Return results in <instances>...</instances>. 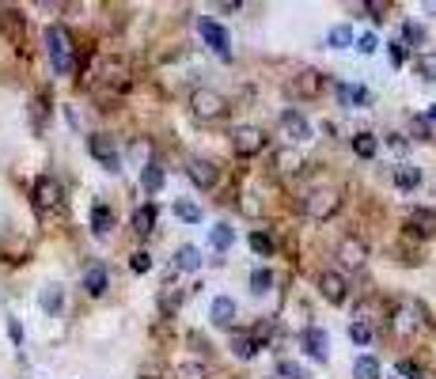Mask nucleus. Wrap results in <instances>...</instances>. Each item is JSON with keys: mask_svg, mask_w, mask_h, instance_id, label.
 I'll use <instances>...</instances> for the list:
<instances>
[{"mask_svg": "<svg viewBox=\"0 0 436 379\" xmlns=\"http://www.w3.org/2000/svg\"><path fill=\"white\" fill-rule=\"evenodd\" d=\"M46 53H50V64H53L58 76H72V69H76V50H72L69 27H61V23L46 27Z\"/></svg>", "mask_w": 436, "mask_h": 379, "instance_id": "obj_1", "label": "nucleus"}, {"mask_svg": "<svg viewBox=\"0 0 436 379\" xmlns=\"http://www.w3.org/2000/svg\"><path fill=\"white\" fill-rule=\"evenodd\" d=\"M232 103L224 99L220 91H213V87H198V91L190 95V110L193 118H201V122H220L224 114H228Z\"/></svg>", "mask_w": 436, "mask_h": 379, "instance_id": "obj_2", "label": "nucleus"}, {"mask_svg": "<svg viewBox=\"0 0 436 379\" xmlns=\"http://www.w3.org/2000/svg\"><path fill=\"white\" fill-rule=\"evenodd\" d=\"M262 148H265V133H262L258 125H239V129H232V152H236L239 159L258 156Z\"/></svg>", "mask_w": 436, "mask_h": 379, "instance_id": "obj_3", "label": "nucleus"}, {"mask_svg": "<svg viewBox=\"0 0 436 379\" xmlns=\"http://www.w3.org/2000/svg\"><path fill=\"white\" fill-rule=\"evenodd\" d=\"M338 209H342V197H338L334 190H311L308 197H304V213H308L311 220H330Z\"/></svg>", "mask_w": 436, "mask_h": 379, "instance_id": "obj_4", "label": "nucleus"}, {"mask_svg": "<svg viewBox=\"0 0 436 379\" xmlns=\"http://www.w3.org/2000/svg\"><path fill=\"white\" fill-rule=\"evenodd\" d=\"M87 152H91V156L99 159V164L107 167L110 175H118V171H122V156H118L114 141H110L107 133H95V136H87Z\"/></svg>", "mask_w": 436, "mask_h": 379, "instance_id": "obj_5", "label": "nucleus"}, {"mask_svg": "<svg viewBox=\"0 0 436 379\" xmlns=\"http://www.w3.org/2000/svg\"><path fill=\"white\" fill-rule=\"evenodd\" d=\"M198 30H201V38L213 46L216 58H220V61H232V35L220 27V23H216V19H198Z\"/></svg>", "mask_w": 436, "mask_h": 379, "instance_id": "obj_6", "label": "nucleus"}, {"mask_svg": "<svg viewBox=\"0 0 436 379\" xmlns=\"http://www.w3.org/2000/svg\"><path fill=\"white\" fill-rule=\"evenodd\" d=\"M35 205L46 209V213H58V209L64 205V190L58 179H50V175H42V179L35 182Z\"/></svg>", "mask_w": 436, "mask_h": 379, "instance_id": "obj_7", "label": "nucleus"}, {"mask_svg": "<svg viewBox=\"0 0 436 379\" xmlns=\"http://www.w3.org/2000/svg\"><path fill=\"white\" fill-rule=\"evenodd\" d=\"M319 292H322V300L326 303H345V296H349V281L342 277L338 270H322L319 273Z\"/></svg>", "mask_w": 436, "mask_h": 379, "instance_id": "obj_8", "label": "nucleus"}, {"mask_svg": "<svg viewBox=\"0 0 436 379\" xmlns=\"http://www.w3.org/2000/svg\"><path fill=\"white\" fill-rule=\"evenodd\" d=\"M186 175H190L193 186H201V190H213L216 179H220V171H216L213 159H201V156H193L190 164H186Z\"/></svg>", "mask_w": 436, "mask_h": 379, "instance_id": "obj_9", "label": "nucleus"}, {"mask_svg": "<svg viewBox=\"0 0 436 379\" xmlns=\"http://www.w3.org/2000/svg\"><path fill=\"white\" fill-rule=\"evenodd\" d=\"M406 228H410V236H421V239H429L436 236V213L433 209H410V216H406Z\"/></svg>", "mask_w": 436, "mask_h": 379, "instance_id": "obj_10", "label": "nucleus"}, {"mask_svg": "<svg viewBox=\"0 0 436 379\" xmlns=\"http://www.w3.org/2000/svg\"><path fill=\"white\" fill-rule=\"evenodd\" d=\"M304 353L315 360H326V353H330V337H326V330H319V326H308L304 330Z\"/></svg>", "mask_w": 436, "mask_h": 379, "instance_id": "obj_11", "label": "nucleus"}, {"mask_svg": "<svg viewBox=\"0 0 436 379\" xmlns=\"http://www.w3.org/2000/svg\"><path fill=\"white\" fill-rule=\"evenodd\" d=\"M209 319H213V326L232 330V322H236V300L232 296H216L213 308H209Z\"/></svg>", "mask_w": 436, "mask_h": 379, "instance_id": "obj_12", "label": "nucleus"}, {"mask_svg": "<svg viewBox=\"0 0 436 379\" xmlns=\"http://www.w3.org/2000/svg\"><path fill=\"white\" fill-rule=\"evenodd\" d=\"M281 129H285L293 141H311V125L300 110H285V114H281Z\"/></svg>", "mask_w": 436, "mask_h": 379, "instance_id": "obj_13", "label": "nucleus"}, {"mask_svg": "<svg viewBox=\"0 0 436 379\" xmlns=\"http://www.w3.org/2000/svg\"><path fill=\"white\" fill-rule=\"evenodd\" d=\"M107 285H110L107 265H103V262H91V265H87V273H84V288H87V296H103V292H107Z\"/></svg>", "mask_w": 436, "mask_h": 379, "instance_id": "obj_14", "label": "nucleus"}, {"mask_svg": "<svg viewBox=\"0 0 436 379\" xmlns=\"http://www.w3.org/2000/svg\"><path fill=\"white\" fill-rule=\"evenodd\" d=\"M273 164H277L281 175H300L304 171V156H300V152H293V148H277Z\"/></svg>", "mask_w": 436, "mask_h": 379, "instance_id": "obj_15", "label": "nucleus"}, {"mask_svg": "<svg viewBox=\"0 0 436 379\" xmlns=\"http://www.w3.org/2000/svg\"><path fill=\"white\" fill-rule=\"evenodd\" d=\"M338 258H342L345 265H353V270H357V265H365L368 247L360 243V239H345V243H342V251H338Z\"/></svg>", "mask_w": 436, "mask_h": 379, "instance_id": "obj_16", "label": "nucleus"}, {"mask_svg": "<svg viewBox=\"0 0 436 379\" xmlns=\"http://www.w3.org/2000/svg\"><path fill=\"white\" fill-rule=\"evenodd\" d=\"M258 349H262V345H258L254 334H232V353H236L239 360H254Z\"/></svg>", "mask_w": 436, "mask_h": 379, "instance_id": "obj_17", "label": "nucleus"}, {"mask_svg": "<svg viewBox=\"0 0 436 379\" xmlns=\"http://www.w3.org/2000/svg\"><path fill=\"white\" fill-rule=\"evenodd\" d=\"M133 231L137 236H152L156 231V205H141L133 213Z\"/></svg>", "mask_w": 436, "mask_h": 379, "instance_id": "obj_18", "label": "nucleus"}, {"mask_svg": "<svg viewBox=\"0 0 436 379\" xmlns=\"http://www.w3.org/2000/svg\"><path fill=\"white\" fill-rule=\"evenodd\" d=\"M394 186H399V190H417V186H421V171H417V167H410V164H399V167H394Z\"/></svg>", "mask_w": 436, "mask_h": 379, "instance_id": "obj_19", "label": "nucleus"}, {"mask_svg": "<svg viewBox=\"0 0 436 379\" xmlns=\"http://www.w3.org/2000/svg\"><path fill=\"white\" fill-rule=\"evenodd\" d=\"M110 228H114V209H110V205H95L91 209V231H95V236H107Z\"/></svg>", "mask_w": 436, "mask_h": 379, "instance_id": "obj_20", "label": "nucleus"}, {"mask_svg": "<svg viewBox=\"0 0 436 379\" xmlns=\"http://www.w3.org/2000/svg\"><path fill=\"white\" fill-rule=\"evenodd\" d=\"M379 376H383V368H379L376 357H368V353H365V357L353 360V379H379Z\"/></svg>", "mask_w": 436, "mask_h": 379, "instance_id": "obj_21", "label": "nucleus"}, {"mask_svg": "<svg viewBox=\"0 0 436 379\" xmlns=\"http://www.w3.org/2000/svg\"><path fill=\"white\" fill-rule=\"evenodd\" d=\"M38 303H42V311H46V315H58V311H61V303H64L61 285H46V288H42V296H38Z\"/></svg>", "mask_w": 436, "mask_h": 379, "instance_id": "obj_22", "label": "nucleus"}, {"mask_svg": "<svg viewBox=\"0 0 436 379\" xmlns=\"http://www.w3.org/2000/svg\"><path fill=\"white\" fill-rule=\"evenodd\" d=\"M353 152H357L360 159H376V152H379V141L372 133H353Z\"/></svg>", "mask_w": 436, "mask_h": 379, "instance_id": "obj_23", "label": "nucleus"}, {"mask_svg": "<svg viewBox=\"0 0 436 379\" xmlns=\"http://www.w3.org/2000/svg\"><path fill=\"white\" fill-rule=\"evenodd\" d=\"M232 243H236V231H232L228 224H216V228L209 231V247H213V251H228Z\"/></svg>", "mask_w": 436, "mask_h": 379, "instance_id": "obj_24", "label": "nucleus"}, {"mask_svg": "<svg viewBox=\"0 0 436 379\" xmlns=\"http://www.w3.org/2000/svg\"><path fill=\"white\" fill-rule=\"evenodd\" d=\"M175 265H179V270H201V251H198V247H179V254H175Z\"/></svg>", "mask_w": 436, "mask_h": 379, "instance_id": "obj_25", "label": "nucleus"}, {"mask_svg": "<svg viewBox=\"0 0 436 379\" xmlns=\"http://www.w3.org/2000/svg\"><path fill=\"white\" fill-rule=\"evenodd\" d=\"M141 186L148 190V193H156L159 186H164V167H159V164H148V167H141Z\"/></svg>", "mask_w": 436, "mask_h": 379, "instance_id": "obj_26", "label": "nucleus"}, {"mask_svg": "<svg viewBox=\"0 0 436 379\" xmlns=\"http://www.w3.org/2000/svg\"><path fill=\"white\" fill-rule=\"evenodd\" d=\"M175 216H179L182 224H201V205H193V201L179 197V201H175Z\"/></svg>", "mask_w": 436, "mask_h": 379, "instance_id": "obj_27", "label": "nucleus"}, {"mask_svg": "<svg viewBox=\"0 0 436 379\" xmlns=\"http://www.w3.org/2000/svg\"><path fill=\"white\" fill-rule=\"evenodd\" d=\"M338 99L345 107H360V103H368V91L365 87H353V84H338Z\"/></svg>", "mask_w": 436, "mask_h": 379, "instance_id": "obj_28", "label": "nucleus"}, {"mask_svg": "<svg viewBox=\"0 0 436 379\" xmlns=\"http://www.w3.org/2000/svg\"><path fill=\"white\" fill-rule=\"evenodd\" d=\"M270 288H273V273L265 270V265H258V270L250 273V292H254V296H265Z\"/></svg>", "mask_w": 436, "mask_h": 379, "instance_id": "obj_29", "label": "nucleus"}, {"mask_svg": "<svg viewBox=\"0 0 436 379\" xmlns=\"http://www.w3.org/2000/svg\"><path fill=\"white\" fill-rule=\"evenodd\" d=\"M417 76L429 80V84H436V53H433V50L417 53Z\"/></svg>", "mask_w": 436, "mask_h": 379, "instance_id": "obj_30", "label": "nucleus"}, {"mask_svg": "<svg viewBox=\"0 0 436 379\" xmlns=\"http://www.w3.org/2000/svg\"><path fill=\"white\" fill-rule=\"evenodd\" d=\"M326 46H334V50H349V46H353V27H345V23H342V27H334L326 35Z\"/></svg>", "mask_w": 436, "mask_h": 379, "instance_id": "obj_31", "label": "nucleus"}, {"mask_svg": "<svg viewBox=\"0 0 436 379\" xmlns=\"http://www.w3.org/2000/svg\"><path fill=\"white\" fill-rule=\"evenodd\" d=\"M175 379H209V372H205L201 360H186V364L175 368Z\"/></svg>", "mask_w": 436, "mask_h": 379, "instance_id": "obj_32", "label": "nucleus"}, {"mask_svg": "<svg viewBox=\"0 0 436 379\" xmlns=\"http://www.w3.org/2000/svg\"><path fill=\"white\" fill-rule=\"evenodd\" d=\"M349 337H353V342H357V345H372V326H368V322L365 319H353V326H349Z\"/></svg>", "mask_w": 436, "mask_h": 379, "instance_id": "obj_33", "label": "nucleus"}, {"mask_svg": "<svg viewBox=\"0 0 436 379\" xmlns=\"http://www.w3.org/2000/svg\"><path fill=\"white\" fill-rule=\"evenodd\" d=\"M250 251L262 254V258H270L273 254V239L265 236V231H250Z\"/></svg>", "mask_w": 436, "mask_h": 379, "instance_id": "obj_34", "label": "nucleus"}, {"mask_svg": "<svg viewBox=\"0 0 436 379\" xmlns=\"http://www.w3.org/2000/svg\"><path fill=\"white\" fill-rule=\"evenodd\" d=\"M277 379H311L304 372V364H296V360H281L277 364Z\"/></svg>", "mask_w": 436, "mask_h": 379, "instance_id": "obj_35", "label": "nucleus"}, {"mask_svg": "<svg viewBox=\"0 0 436 379\" xmlns=\"http://www.w3.org/2000/svg\"><path fill=\"white\" fill-rule=\"evenodd\" d=\"M402 46H417V42H425V27H417V23H406L402 27V38H399Z\"/></svg>", "mask_w": 436, "mask_h": 379, "instance_id": "obj_36", "label": "nucleus"}, {"mask_svg": "<svg viewBox=\"0 0 436 379\" xmlns=\"http://www.w3.org/2000/svg\"><path fill=\"white\" fill-rule=\"evenodd\" d=\"M399 376L402 379H429V376H425V368L414 364V360H399Z\"/></svg>", "mask_w": 436, "mask_h": 379, "instance_id": "obj_37", "label": "nucleus"}, {"mask_svg": "<svg viewBox=\"0 0 436 379\" xmlns=\"http://www.w3.org/2000/svg\"><path fill=\"white\" fill-rule=\"evenodd\" d=\"M394 330H399V334H410V330H414V315H410L406 308L394 311Z\"/></svg>", "mask_w": 436, "mask_h": 379, "instance_id": "obj_38", "label": "nucleus"}, {"mask_svg": "<svg viewBox=\"0 0 436 379\" xmlns=\"http://www.w3.org/2000/svg\"><path fill=\"white\" fill-rule=\"evenodd\" d=\"M129 265H133V273H148L152 270V254L148 251H137L133 258H129Z\"/></svg>", "mask_w": 436, "mask_h": 379, "instance_id": "obj_39", "label": "nucleus"}, {"mask_svg": "<svg viewBox=\"0 0 436 379\" xmlns=\"http://www.w3.org/2000/svg\"><path fill=\"white\" fill-rule=\"evenodd\" d=\"M376 46H379V38L372 35V30H368V35H360V38H357V50H360V53H376Z\"/></svg>", "mask_w": 436, "mask_h": 379, "instance_id": "obj_40", "label": "nucleus"}, {"mask_svg": "<svg viewBox=\"0 0 436 379\" xmlns=\"http://www.w3.org/2000/svg\"><path fill=\"white\" fill-rule=\"evenodd\" d=\"M391 61L394 64H406V46H402V42H391Z\"/></svg>", "mask_w": 436, "mask_h": 379, "instance_id": "obj_41", "label": "nucleus"}, {"mask_svg": "<svg viewBox=\"0 0 436 379\" xmlns=\"http://www.w3.org/2000/svg\"><path fill=\"white\" fill-rule=\"evenodd\" d=\"M387 144H391L394 152H402V148H406V136H402V133H387Z\"/></svg>", "mask_w": 436, "mask_h": 379, "instance_id": "obj_42", "label": "nucleus"}, {"mask_svg": "<svg viewBox=\"0 0 436 379\" xmlns=\"http://www.w3.org/2000/svg\"><path fill=\"white\" fill-rule=\"evenodd\" d=\"M414 129H417V141H429V122H425V118H417Z\"/></svg>", "mask_w": 436, "mask_h": 379, "instance_id": "obj_43", "label": "nucleus"}, {"mask_svg": "<svg viewBox=\"0 0 436 379\" xmlns=\"http://www.w3.org/2000/svg\"><path fill=\"white\" fill-rule=\"evenodd\" d=\"M8 330H12V342L19 345V342H23V326H19V322H15V319H12V322H8Z\"/></svg>", "mask_w": 436, "mask_h": 379, "instance_id": "obj_44", "label": "nucleus"}, {"mask_svg": "<svg viewBox=\"0 0 436 379\" xmlns=\"http://www.w3.org/2000/svg\"><path fill=\"white\" fill-rule=\"evenodd\" d=\"M429 122L436 125V103H433V110H429Z\"/></svg>", "mask_w": 436, "mask_h": 379, "instance_id": "obj_45", "label": "nucleus"}, {"mask_svg": "<svg viewBox=\"0 0 436 379\" xmlns=\"http://www.w3.org/2000/svg\"><path fill=\"white\" fill-rule=\"evenodd\" d=\"M144 379H148V376H144Z\"/></svg>", "mask_w": 436, "mask_h": 379, "instance_id": "obj_46", "label": "nucleus"}]
</instances>
